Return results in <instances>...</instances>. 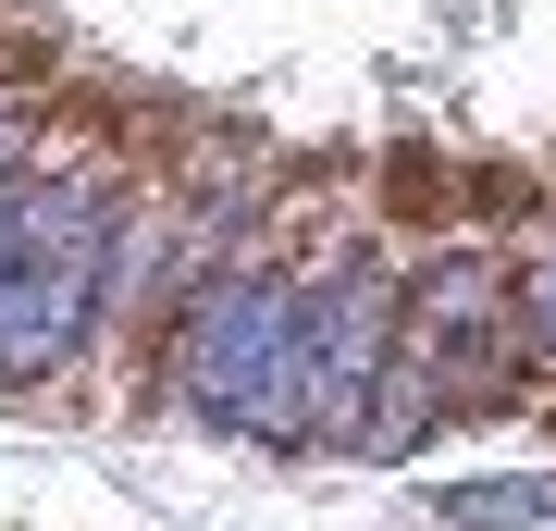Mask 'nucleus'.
<instances>
[{
  "label": "nucleus",
  "instance_id": "2",
  "mask_svg": "<svg viewBox=\"0 0 556 531\" xmlns=\"http://www.w3.org/2000/svg\"><path fill=\"white\" fill-rule=\"evenodd\" d=\"M100 186H13L0 211V383H50L87 346L112 296V236H100Z\"/></svg>",
  "mask_w": 556,
  "mask_h": 531
},
{
  "label": "nucleus",
  "instance_id": "3",
  "mask_svg": "<svg viewBox=\"0 0 556 531\" xmlns=\"http://www.w3.org/2000/svg\"><path fill=\"white\" fill-rule=\"evenodd\" d=\"M396 321H408V285L383 273L371 248L321 260L309 273V383H321V433H371V395L396 371Z\"/></svg>",
  "mask_w": 556,
  "mask_h": 531
},
{
  "label": "nucleus",
  "instance_id": "5",
  "mask_svg": "<svg viewBox=\"0 0 556 531\" xmlns=\"http://www.w3.org/2000/svg\"><path fill=\"white\" fill-rule=\"evenodd\" d=\"M519 321H532V346L556 358V260H532V285H519Z\"/></svg>",
  "mask_w": 556,
  "mask_h": 531
},
{
  "label": "nucleus",
  "instance_id": "4",
  "mask_svg": "<svg viewBox=\"0 0 556 531\" xmlns=\"http://www.w3.org/2000/svg\"><path fill=\"white\" fill-rule=\"evenodd\" d=\"M433 507H445V531H519V519H556V470H507V482H445Z\"/></svg>",
  "mask_w": 556,
  "mask_h": 531
},
{
  "label": "nucleus",
  "instance_id": "6",
  "mask_svg": "<svg viewBox=\"0 0 556 531\" xmlns=\"http://www.w3.org/2000/svg\"><path fill=\"white\" fill-rule=\"evenodd\" d=\"M0 211H13V174H0Z\"/></svg>",
  "mask_w": 556,
  "mask_h": 531
},
{
  "label": "nucleus",
  "instance_id": "1",
  "mask_svg": "<svg viewBox=\"0 0 556 531\" xmlns=\"http://www.w3.org/2000/svg\"><path fill=\"white\" fill-rule=\"evenodd\" d=\"M174 395L211 433L248 445H309L321 433V383H309V285L273 273H211L174 321Z\"/></svg>",
  "mask_w": 556,
  "mask_h": 531
}]
</instances>
